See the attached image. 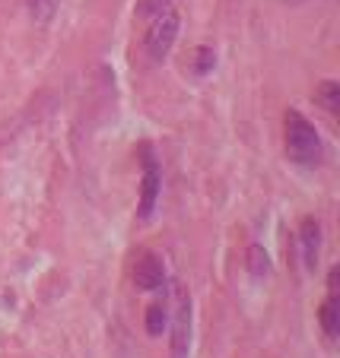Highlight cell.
<instances>
[{"instance_id":"cell-1","label":"cell","mask_w":340,"mask_h":358,"mask_svg":"<svg viewBox=\"0 0 340 358\" xmlns=\"http://www.w3.org/2000/svg\"><path fill=\"white\" fill-rule=\"evenodd\" d=\"M134 22H140V55L147 64L159 67L165 64L169 51L175 48L182 16L175 10V0H137Z\"/></svg>"},{"instance_id":"cell-2","label":"cell","mask_w":340,"mask_h":358,"mask_svg":"<svg viewBox=\"0 0 340 358\" xmlns=\"http://www.w3.org/2000/svg\"><path fill=\"white\" fill-rule=\"evenodd\" d=\"M283 121H286V156L296 165H306V169L318 165L325 149H321V136L315 130V124L296 108L286 111Z\"/></svg>"},{"instance_id":"cell-3","label":"cell","mask_w":340,"mask_h":358,"mask_svg":"<svg viewBox=\"0 0 340 358\" xmlns=\"http://www.w3.org/2000/svg\"><path fill=\"white\" fill-rule=\"evenodd\" d=\"M137 159H140V203H137V219L147 222L156 210L159 187H163V169L153 152V143H140L137 146Z\"/></svg>"},{"instance_id":"cell-4","label":"cell","mask_w":340,"mask_h":358,"mask_svg":"<svg viewBox=\"0 0 340 358\" xmlns=\"http://www.w3.org/2000/svg\"><path fill=\"white\" fill-rule=\"evenodd\" d=\"M191 295L178 282H172V317H169V355H191Z\"/></svg>"},{"instance_id":"cell-5","label":"cell","mask_w":340,"mask_h":358,"mask_svg":"<svg viewBox=\"0 0 340 358\" xmlns=\"http://www.w3.org/2000/svg\"><path fill=\"white\" fill-rule=\"evenodd\" d=\"M130 279H134V285L140 292H156L163 289L169 279H165V264L159 254H153V250H137L134 264H130Z\"/></svg>"},{"instance_id":"cell-6","label":"cell","mask_w":340,"mask_h":358,"mask_svg":"<svg viewBox=\"0 0 340 358\" xmlns=\"http://www.w3.org/2000/svg\"><path fill=\"white\" fill-rule=\"evenodd\" d=\"M299 250H302V260H306V270H315L318 264V254H321V225L318 219H302L299 225Z\"/></svg>"},{"instance_id":"cell-7","label":"cell","mask_w":340,"mask_h":358,"mask_svg":"<svg viewBox=\"0 0 340 358\" xmlns=\"http://www.w3.org/2000/svg\"><path fill=\"white\" fill-rule=\"evenodd\" d=\"M318 324H321V330H325L327 343H337V333H340V301H337V292H327V298L321 301Z\"/></svg>"},{"instance_id":"cell-8","label":"cell","mask_w":340,"mask_h":358,"mask_svg":"<svg viewBox=\"0 0 340 358\" xmlns=\"http://www.w3.org/2000/svg\"><path fill=\"white\" fill-rule=\"evenodd\" d=\"M245 270L252 273L254 279H267L271 276V257H267V250L261 248V244H248V250H245Z\"/></svg>"},{"instance_id":"cell-9","label":"cell","mask_w":340,"mask_h":358,"mask_svg":"<svg viewBox=\"0 0 340 358\" xmlns=\"http://www.w3.org/2000/svg\"><path fill=\"white\" fill-rule=\"evenodd\" d=\"M20 3L26 7V13L32 16V22H39V26L55 20L57 7H61V0H20Z\"/></svg>"},{"instance_id":"cell-10","label":"cell","mask_w":340,"mask_h":358,"mask_svg":"<svg viewBox=\"0 0 340 358\" xmlns=\"http://www.w3.org/2000/svg\"><path fill=\"white\" fill-rule=\"evenodd\" d=\"M315 99H318V105H321L325 111L337 115V108H340V83H337V80L318 83V89H315Z\"/></svg>"},{"instance_id":"cell-11","label":"cell","mask_w":340,"mask_h":358,"mask_svg":"<svg viewBox=\"0 0 340 358\" xmlns=\"http://www.w3.org/2000/svg\"><path fill=\"white\" fill-rule=\"evenodd\" d=\"M165 327H169V304L153 301L150 308H147V333H150V336H159Z\"/></svg>"},{"instance_id":"cell-12","label":"cell","mask_w":340,"mask_h":358,"mask_svg":"<svg viewBox=\"0 0 340 358\" xmlns=\"http://www.w3.org/2000/svg\"><path fill=\"white\" fill-rule=\"evenodd\" d=\"M213 67H217V55H213V48H198V64H194V73L207 76Z\"/></svg>"}]
</instances>
